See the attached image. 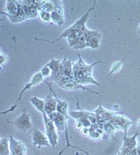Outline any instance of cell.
<instances>
[{
    "mask_svg": "<svg viewBox=\"0 0 140 155\" xmlns=\"http://www.w3.org/2000/svg\"><path fill=\"white\" fill-rule=\"evenodd\" d=\"M96 2H97L95 0V1H94L93 7L89 8L88 11H87L86 13H84V15H83L80 19L78 20L77 21H76L75 23L73 24L72 26H70V27H68V28H67L65 30H64L58 38H56V39H55L53 41H50L48 39H45V38H39L34 37V40L39 41H46L49 43H54L57 41H58L59 40L61 39V38H67L69 35H72V34L77 33V32H81L84 34V31L88 29L87 27H86V25H86V22L87 21V20H88L90 12L95 9Z\"/></svg>",
    "mask_w": 140,
    "mask_h": 155,
    "instance_id": "obj_1",
    "label": "cell"
},
{
    "mask_svg": "<svg viewBox=\"0 0 140 155\" xmlns=\"http://www.w3.org/2000/svg\"><path fill=\"white\" fill-rule=\"evenodd\" d=\"M49 117L50 118L53 122L55 126H56V128L57 129V132L64 131L65 133V139H66V146L63 148V150H61L60 152H59L58 155H61L65 151V150L67 149L69 147H72L74 148V149H77L79 151L83 152L84 153L86 154V155H90L88 152H86V150L81 149V148L78 147L77 146H74L71 144L70 140V136H69V132H68V129H67V119L65 117H64L63 115H62L61 114L58 113V112H54L52 114H50L49 115Z\"/></svg>",
    "mask_w": 140,
    "mask_h": 155,
    "instance_id": "obj_2",
    "label": "cell"
},
{
    "mask_svg": "<svg viewBox=\"0 0 140 155\" xmlns=\"http://www.w3.org/2000/svg\"><path fill=\"white\" fill-rule=\"evenodd\" d=\"M22 114L19 117L15 118L13 120H7L8 124L13 125L18 128V129L22 130L23 131H27L32 128V124L30 120V115L26 112V109L22 108Z\"/></svg>",
    "mask_w": 140,
    "mask_h": 155,
    "instance_id": "obj_3",
    "label": "cell"
},
{
    "mask_svg": "<svg viewBox=\"0 0 140 155\" xmlns=\"http://www.w3.org/2000/svg\"><path fill=\"white\" fill-rule=\"evenodd\" d=\"M47 65L52 71V75L49 78V80L53 81L56 85H58L60 80L65 77L63 60H55L53 57H52L51 60L47 64Z\"/></svg>",
    "mask_w": 140,
    "mask_h": 155,
    "instance_id": "obj_4",
    "label": "cell"
},
{
    "mask_svg": "<svg viewBox=\"0 0 140 155\" xmlns=\"http://www.w3.org/2000/svg\"><path fill=\"white\" fill-rule=\"evenodd\" d=\"M78 57H79V60H78L77 62L74 64V66H73V74L76 72H79L82 73L86 76H92L94 66L102 62V61L99 60L95 61L92 64H88L83 60L80 54H78Z\"/></svg>",
    "mask_w": 140,
    "mask_h": 155,
    "instance_id": "obj_5",
    "label": "cell"
},
{
    "mask_svg": "<svg viewBox=\"0 0 140 155\" xmlns=\"http://www.w3.org/2000/svg\"><path fill=\"white\" fill-rule=\"evenodd\" d=\"M32 141L34 146L40 149L41 147H49L50 144L46 134L37 129H33L32 133Z\"/></svg>",
    "mask_w": 140,
    "mask_h": 155,
    "instance_id": "obj_6",
    "label": "cell"
},
{
    "mask_svg": "<svg viewBox=\"0 0 140 155\" xmlns=\"http://www.w3.org/2000/svg\"><path fill=\"white\" fill-rule=\"evenodd\" d=\"M56 8L51 13V19L53 24H56L59 27L65 23V15L63 7V2L54 1Z\"/></svg>",
    "mask_w": 140,
    "mask_h": 155,
    "instance_id": "obj_7",
    "label": "cell"
},
{
    "mask_svg": "<svg viewBox=\"0 0 140 155\" xmlns=\"http://www.w3.org/2000/svg\"><path fill=\"white\" fill-rule=\"evenodd\" d=\"M43 83H45L46 84H47V85H49V89H50V92H51L53 93V96L56 97V99L57 100L56 112H58V113L61 114L62 115H63L64 117H65L67 120L70 119V115H69V114H68L69 112H68L67 102L66 101H63V100H61L60 99V98L58 97V96L53 92V89H52L51 85H50V83H49V82H47L46 81H43Z\"/></svg>",
    "mask_w": 140,
    "mask_h": 155,
    "instance_id": "obj_8",
    "label": "cell"
},
{
    "mask_svg": "<svg viewBox=\"0 0 140 155\" xmlns=\"http://www.w3.org/2000/svg\"><path fill=\"white\" fill-rule=\"evenodd\" d=\"M11 155H25L26 154V147H25L22 141L18 140L13 138L12 136H10Z\"/></svg>",
    "mask_w": 140,
    "mask_h": 155,
    "instance_id": "obj_9",
    "label": "cell"
},
{
    "mask_svg": "<svg viewBox=\"0 0 140 155\" xmlns=\"http://www.w3.org/2000/svg\"><path fill=\"white\" fill-rule=\"evenodd\" d=\"M44 100V110L48 116L53 113L56 112L57 100L51 92L46 96Z\"/></svg>",
    "mask_w": 140,
    "mask_h": 155,
    "instance_id": "obj_10",
    "label": "cell"
},
{
    "mask_svg": "<svg viewBox=\"0 0 140 155\" xmlns=\"http://www.w3.org/2000/svg\"><path fill=\"white\" fill-rule=\"evenodd\" d=\"M18 12L15 15H10L7 14V13H6L4 11H1V12H0V13H1L2 15L7 16L9 20H10V22H12V23H18V22L25 21V20H27L26 15H25V13L23 10V8L22 7V6L20 5L18 2Z\"/></svg>",
    "mask_w": 140,
    "mask_h": 155,
    "instance_id": "obj_11",
    "label": "cell"
},
{
    "mask_svg": "<svg viewBox=\"0 0 140 155\" xmlns=\"http://www.w3.org/2000/svg\"><path fill=\"white\" fill-rule=\"evenodd\" d=\"M33 86H34V84H33L32 83V82H29V83H27L26 85H25L24 86V87H23V89H22V90L21 92L20 93L19 97H18V99L16 100V101L15 102L14 104L12 105V106H11L10 108H9V109H7V110H4V111H2V112L0 113H1L2 115H6V114H8V113H9L13 112V111H14V110H15V109L17 108V107H18V106H19V104H20V102H21L22 97V96H23V94H25V92H26V91L29 90V89H30V88L32 87H33Z\"/></svg>",
    "mask_w": 140,
    "mask_h": 155,
    "instance_id": "obj_12",
    "label": "cell"
},
{
    "mask_svg": "<svg viewBox=\"0 0 140 155\" xmlns=\"http://www.w3.org/2000/svg\"><path fill=\"white\" fill-rule=\"evenodd\" d=\"M62 89L66 91H73V90H85V91H88L90 93H93V94H99V92H95V91H93L88 89L86 87L84 86L83 85H81V84L78 83L76 82L74 80H72L70 82H69L68 83H67L66 85H64Z\"/></svg>",
    "mask_w": 140,
    "mask_h": 155,
    "instance_id": "obj_13",
    "label": "cell"
},
{
    "mask_svg": "<svg viewBox=\"0 0 140 155\" xmlns=\"http://www.w3.org/2000/svg\"><path fill=\"white\" fill-rule=\"evenodd\" d=\"M139 136L138 131L135 132V135L132 136H128L127 135H123V147L129 148L130 150H133L134 148L137 147V137Z\"/></svg>",
    "mask_w": 140,
    "mask_h": 155,
    "instance_id": "obj_14",
    "label": "cell"
},
{
    "mask_svg": "<svg viewBox=\"0 0 140 155\" xmlns=\"http://www.w3.org/2000/svg\"><path fill=\"white\" fill-rule=\"evenodd\" d=\"M4 12L10 15H15L18 12V4L17 1L7 0L4 6Z\"/></svg>",
    "mask_w": 140,
    "mask_h": 155,
    "instance_id": "obj_15",
    "label": "cell"
},
{
    "mask_svg": "<svg viewBox=\"0 0 140 155\" xmlns=\"http://www.w3.org/2000/svg\"><path fill=\"white\" fill-rule=\"evenodd\" d=\"M63 65L64 69V74L65 76L69 78H74L73 76V64L71 60V58L67 59V54L63 60Z\"/></svg>",
    "mask_w": 140,
    "mask_h": 155,
    "instance_id": "obj_16",
    "label": "cell"
},
{
    "mask_svg": "<svg viewBox=\"0 0 140 155\" xmlns=\"http://www.w3.org/2000/svg\"><path fill=\"white\" fill-rule=\"evenodd\" d=\"M11 154L10 141L6 138H0V155Z\"/></svg>",
    "mask_w": 140,
    "mask_h": 155,
    "instance_id": "obj_17",
    "label": "cell"
},
{
    "mask_svg": "<svg viewBox=\"0 0 140 155\" xmlns=\"http://www.w3.org/2000/svg\"><path fill=\"white\" fill-rule=\"evenodd\" d=\"M134 124L133 121L130 120L128 118L123 115H121L120 125H119V130H122L124 131V135H127L128 129L132 124Z\"/></svg>",
    "mask_w": 140,
    "mask_h": 155,
    "instance_id": "obj_18",
    "label": "cell"
},
{
    "mask_svg": "<svg viewBox=\"0 0 140 155\" xmlns=\"http://www.w3.org/2000/svg\"><path fill=\"white\" fill-rule=\"evenodd\" d=\"M29 101L30 103L33 105V106L35 108L36 110L41 113L44 110V100L38 98L36 96H34V97H31L29 99Z\"/></svg>",
    "mask_w": 140,
    "mask_h": 155,
    "instance_id": "obj_19",
    "label": "cell"
},
{
    "mask_svg": "<svg viewBox=\"0 0 140 155\" xmlns=\"http://www.w3.org/2000/svg\"><path fill=\"white\" fill-rule=\"evenodd\" d=\"M56 8L54 1H41V11L51 13Z\"/></svg>",
    "mask_w": 140,
    "mask_h": 155,
    "instance_id": "obj_20",
    "label": "cell"
},
{
    "mask_svg": "<svg viewBox=\"0 0 140 155\" xmlns=\"http://www.w3.org/2000/svg\"><path fill=\"white\" fill-rule=\"evenodd\" d=\"M38 18L40 20V21L43 22V23L53 24L51 19V13L46 12V11H40L39 12Z\"/></svg>",
    "mask_w": 140,
    "mask_h": 155,
    "instance_id": "obj_21",
    "label": "cell"
},
{
    "mask_svg": "<svg viewBox=\"0 0 140 155\" xmlns=\"http://www.w3.org/2000/svg\"><path fill=\"white\" fill-rule=\"evenodd\" d=\"M127 57H128V54H125V55L123 57V58L121 60L114 63L113 65L111 66V70H110V71L109 74H108V75L109 76V75H111L113 74H115V73H116V72H118L121 69V67H122L124 61L125 60V59L127 58Z\"/></svg>",
    "mask_w": 140,
    "mask_h": 155,
    "instance_id": "obj_22",
    "label": "cell"
},
{
    "mask_svg": "<svg viewBox=\"0 0 140 155\" xmlns=\"http://www.w3.org/2000/svg\"><path fill=\"white\" fill-rule=\"evenodd\" d=\"M104 130L98 128L96 131H91L89 134L88 138L90 139L92 141H98L100 140L102 138V136L104 135Z\"/></svg>",
    "mask_w": 140,
    "mask_h": 155,
    "instance_id": "obj_23",
    "label": "cell"
},
{
    "mask_svg": "<svg viewBox=\"0 0 140 155\" xmlns=\"http://www.w3.org/2000/svg\"><path fill=\"white\" fill-rule=\"evenodd\" d=\"M100 38L97 36L90 38L86 41V47L90 48L92 49H98L100 48Z\"/></svg>",
    "mask_w": 140,
    "mask_h": 155,
    "instance_id": "obj_24",
    "label": "cell"
},
{
    "mask_svg": "<svg viewBox=\"0 0 140 155\" xmlns=\"http://www.w3.org/2000/svg\"><path fill=\"white\" fill-rule=\"evenodd\" d=\"M82 36L87 41L90 39V38L93 37H95V36L101 38V34L97 30H90V29H87L86 30L84 31V34H83Z\"/></svg>",
    "mask_w": 140,
    "mask_h": 155,
    "instance_id": "obj_25",
    "label": "cell"
},
{
    "mask_svg": "<svg viewBox=\"0 0 140 155\" xmlns=\"http://www.w3.org/2000/svg\"><path fill=\"white\" fill-rule=\"evenodd\" d=\"M104 131L108 135L110 136H114V134H115V132L117 131L116 127L114 126V124L111 122H107L105 123L104 127Z\"/></svg>",
    "mask_w": 140,
    "mask_h": 155,
    "instance_id": "obj_26",
    "label": "cell"
},
{
    "mask_svg": "<svg viewBox=\"0 0 140 155\" xmlns=\"http://www.w3.org/2000/svg\"><path fill=\"white\" fill-rule=\"evenodd\" d=\"M43 81H44V80H43V77L42 75H41L40 71L36 72L35 74H33V76H32L31 80H30V82H32V83L34 84V86L39 85V84H40Z\"/></svg>",
    "mask_w": 140,
    "mask_h": 155,
    "instance_id": "obj_27",
    "label": "cell"
},
{
    "mask_svg": "<svg viewBox=\"0 0 140 155\" xmlns=\"http://www.w3.org/2000/svg\"><path fill=\"white\" fill-rule=\"evenodd\" d=\"M41 74L43 78H49L52 75V71L47 64L45 65L41 70Z\"/></svg>",
    "mask_w": 140,
    "mask_h": 155,
    "instance_id": "obj_28",
    "label": "cell"
},
{
    "mask_svg": "<svg viewBox=\"0 0 140 155\" xmlns=\"http://www.w3.org/2000/svg\"><path fill=\"white\" fill-rule=\"evenodd\" d=\"M8 61V56L6 55L5 53H0V65H1V68L4 67L6 64V62Z\"/></svg>",
    "mask_w": 140,
    "mask_h": 155,
    "instance_id": "obj_29",
    "label": "cell"
},
{
    "mask_svg": "<svg viewBox=\"0 0 140 155\" xmlns=\"http://www.w3.org/2000/svg\"><path fill=\"white\" fill-rule=\"evenodd\" d=\"M79 121H81L83 124V127H85V128H90L91 125L93 124L88 118H84V119H82Z\"/></svg>",
    "mask_w": 140,
    "mask_h": 155,
    "instance_id": "obj_30",
    "label": "cell"
},
{
    "mask_svg": "<svg viewBox=\"0 0 140 155\" xmlns=\"http://www.w3.org/2000/svg\"><path fill=\"white\" fill-rule=\"evenodd\" d=\"M84 128L83 124L81 121L79 120H76L75 122V129L76 131H81V130Z\"/></svg>",
    "mask_w": 140,
    "mask_h": 155,
    "instance_id": "obj_31",
    "label": "cell"
},
{
    "mask_svg": "<svg viewBox=\"0 0 140 155\" xmlns=\"http://www.w3.org/2000/svg\"><path fill=\"white\" fill-rule=\"evenodd\" d=\"M81 135L85 136V137H87L89 136V134L90 133V128H85L84 127L81 130Z\"/></svg>",
    "mask_w": 140,
    "mask_h": 155,
    "instance_id": "obj_32",
    "label": "cell"
},
{
    "mask_svg": "<svg viewBox=\"0 0 140 155\" xmlns=\"http://www.w3.org/2000/svg\"><path fill=\"white\" fill-rule=\"evenodd\" d=\"M131 155H137V147H135L133 150H132Z\"/></svg>",
    "mask_w": 140,
    "mask_h": 155,
    "instance_id": "obj_33",
    "label": "cell"
},
{
    "mask_svg": "<svg viewBox=\"0 0 140 155\" xmlns=\"http://www.w3.org/2000/svg\"><path fill=\"white\" fill-rule=\"evenodd\" d=\"M113 107H114V108L116 110H118V108H119V106H118V104H114V105H113Z\"/></svg>",
    "mask_w": 140,
    "mask_h": 155,
    "instance_id": "obj_34",
    "label": "cell"
},
{
    "mask_svg": "<svg viewBox=\"0 0 140 155\" xmlns=\"http://www.w3.org/2000/svg\"><path fill=\"white\" fill-rule=\"evenodd\" d=\"M137 155H140V147L138 145H137Z\"/></svg>",
    "mask_w": 140,
    "mask_h": 155,
    "instance_id": "obj_35",
    "label": "cell"
},
{
    "mask_svg": "<svg viewBox=\"0 0 140 155\" xmlns=\"http://www.w3.org/2000/svg\"><path fill=\"white\" fill-rule=\"evenodd\" d=\"M137 126L138 127V128H140V119L138 120V121H137Z\"/></svg>",
    "mask_w": 140,
    "mask_h": 155,
    "instance_id": "obj_36",
    "label": "cell"
},
{
    "mask_svg": "<svg viewBox=\"0 0 140 155\" xmlns=\"http://www.w3.org/2000/svg\"><path fill=\"white\" fill-rule=\"evenodd\" d=\"M137 143H138V145L140 147V137L138 138V140H137Z\"/></svg>",
    "mask_w": 140,
    "mask_h": 155,
    "instance_id": "obj_37",
    "label": "cell"
},
{
    "mask_svg": "<svg viewBox=\"0 0 140 155\" xmlns=\"http://www.w3.org/2000/svg\"><path fill=\"white\" fill-rule=\"evenodd\" d=\"M138 29H139V32L140 34V23L139 24V26H138Z\"/></svg>",
    "mask_w": 140,
    "mask_h": 155,
    "instance_id": "obj_38",
    "label": "cell"
}]
</instances>
